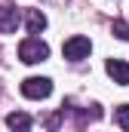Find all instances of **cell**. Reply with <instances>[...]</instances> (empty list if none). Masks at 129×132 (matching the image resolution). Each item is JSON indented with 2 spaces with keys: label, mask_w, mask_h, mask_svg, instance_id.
I'll use <instances>...</instances> for the list:
<instances>
[{
  "label": "cell",
  "mask_w": 129,
  "mask_h": 132,
  "mask_svg": "<svg viewBox=\"0 0 129 132\" xmlns=\"http://www.w3.org/2000/svg\"><path fill=\"white\" fill-rule=\"evenodd\" d=\"M111 31L117 34L120 40H129V25H126V22H114V28H111Z\"/></svg>",
  "instance_id": "9c48e42d"
},
{
  "label": "cell",
  "mask_w": 129,
  "mask_h": 132,
  "mask_svg": "<svg viewBox=\"0 0 129 132\" xmlns=\"http://www.w3.org/2000/svg\"><path fill=\"white\" fill-rule=\"evenodd\" d=\"M19 59L25 62V65H37V62H46L49 59V46L40 40V37H25L22 43H19Z\"/></svg>",
  "instance_id": "6da1fadb"
},
{
  "label": "cell",
  "mask_w": 129,
  "mask_h": 132,
  "mask_svg": "<svg viewBox=\"0 0 129 132\" xmlns=\"http://www.w3.org/2000/svg\"><path fill=\"white\" fill-rule=\"evenodd\" d=\"M114 117H117V123H120V126H123V129L129 132V104H120Z\"/></svg>",
  "instance_id": "ba28073f"
},
{
  "label": "cell",
  "mask_w": 129,
  "mask_h": 132,
  "mask_svg": "<svg viewBox=\"0 0 129 132\" xmlns=\"http://www.w3.org/2000/svg\"><path fill=\"white\" fill-rule=\"evenodd\" d=\"M52 92V80L49 77H28L22 83V95L25 98H46Z\"/></svg>",
  "instance_id": "3957f363"
},
{
  "label": "cell",
  "mask_w": 129,
  "mask_h": 132,
  "mask_svg": "<svg viewBox=\"0 0 129 132\" xmlns=\"http://www.w3.org/2000/svg\"><path fill=\"white\" fill-rule=\"evenodd\" d=\"M46 28V15L40 9H28V34H40Z\"/></svg>",
  "instance_id": "8992f818"
},
{
  "label": "cell",
  "mask_w": 129,
  "mask_h": 132,
  "mask_svg": "<svg viewBox=\"0 0 129 132\" xmlns=\"http://www.w3.org/2000/svg\"><path fill=\"white\" fill-rule=\"evenodd\" d=\"M31 117H28V114H9V117H6V126H9V129H19V132H25V129H31Z\"/></svg>",
  "instance_id": "52a82bcc"
},
{
  "label": "cell",
  "mask_w": 129,
  "mask_h": 132,
  "mask_svg": "<svg viewBox=\"0 0 129 132\" xmlns=\"http://www.w3.org/2000/svg\"><path fill=\"white\" fill-rule=\"evenodd\" d=\"M62 52L68 62H80V59H86L92 52V43H89V37H71V40H64Z\"/></svg>",
  "instance_id": "7a4b0ae2"
},
{
  "label": "cell",
  "mask_w": 129,
  "mask_h": 132,
  "mask_svg": "<svg viewBox=\"0 0 129 132\" xmlns=\"http://www.w3.org/2000/svg\"><path fill=\"white\" fill-rule=\"evenodd\" d=\"M108 74L114 77V83H120V86H129V65L126 62H120V59H108Z\"/></svg>",
  "instance_id": "5b68a950"
},
{
  "label": "cell",
  "mask_w": 129,
  "mask_h": 132,
  "mask_svg": "<svg viewBox=\"0 0 129 132\" xmlns=\"http://www.w3.org/2000/svg\"><path fill=\"white\" fill-rule=\"evenodd\" d=\"M19 28V9L12 3H0V34H12Z\"/></svg>",
  "instance_id": "277c9868"
}]
</instances>
